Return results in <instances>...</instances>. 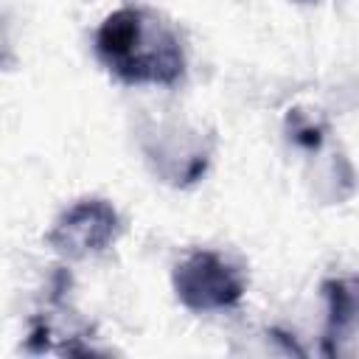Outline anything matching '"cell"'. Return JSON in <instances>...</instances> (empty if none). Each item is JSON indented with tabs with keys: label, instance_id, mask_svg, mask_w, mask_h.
<instances>
[{
	"label": "cell",
	"instance_id": "cell-2",
	"mask_svg": "<svg viewBox=\"0 0 359 359\" xmlns=\"http://www.w3.org/2000/svg\"><path fill=\"white\" fill-rule=\"evenodd\" d=\"M171 283L177 300L196 314L233 309L247 292L244 275L213 250H196L180 261Z\"/></svg>",
	"mask_w": 359,
	"mask_h": 359
},
{
	"label": "cell",
	"instance_id": "cell-6",
	"mask_svg": "<svg viewBox=\"0 0 359 359\" xmlns=\"http://www.w3.org/2000/svg\"><path fill=\"white\" fill-rule=\"evenodd\" d=\"M306 3H309V0H306Z\"/></svg>",
	"mask_w": 359,
	"mask_h": 359
},
{
	"label": "cell",
	"instance_id": "cell-4",
	"mask_svg": "<svg viewBox=\"0 0 359 359\" xmlns=\"http://www.w3.org/2000/svg\"><path fill=\"white\" fill-rule=\"evenodd\" d=\"M325 297V337L323 353L334 356L337 342L359 325V275L348 278H325L320 286Z\"/></svg>",
	"mask_w": 359,
	"mask_h": 359
},
{
	"label": "cell",
	"instance_id": "cell-1",
	"mask_svg": "<svg viewBox=\"0 0 359 359\" xmlns=\"http://www.w3.org/2000/svg\"><path fill=\"white\" fill-rule=\"evenodd\" d=\"M95 56L123 84L174 87L185 76V50L174 25L135 6L104 17L95 31Z\"/></svg>",
	"mask_w": 359,
	"mask_h": 359
},
{
	"label": "cell",
	"instance_id": "cell-3",
	"mask_svg": "<svg viewBox=\"0 0 359 359\" xmlns=\"http://www.w3.org/2000/svg\"><path fill=\"white\" fill-rule=\"evenodd\" d=\"M123 224L107 199H79L70 205L45 236L48 244L67 258H87L104 252L121 236Z\"/></svg>",
	"mask_w": 359,
	"mask_h": 359
},
{
	"label": "cell",
	"instance_id": "cell-5",
	"mask_svg": "<svg viewBox=\"0 0 359 359\" xmlns=\"http://www.w3.org/2000/svg\"><path fill=\"white\" fill-rule=\"evenodd\" d=\"M289 132H292V140H294L297 146L309 149V151L320 149V143H323V126H314L311 121L300 118L297 112L289 115Z\"/></svg>",
	"mask_w": 359,
	"mask_h": 359
}]
</instances>
